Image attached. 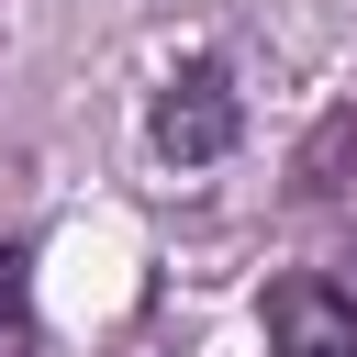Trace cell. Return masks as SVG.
I'll return each mask as SVG.
<instances>
[{
    "label": "cell",
    "instance_id": "cell-1",
    "mask_svg": "<svg viewBox=\"0 0 357 357\" xmlns=\"http://www.w3.org/2000/svg\"><path fill=\"white\" fill-rule=\"evenodd\" d=\"M234 134H245V112H234V78H223L212 56H190V67L156 78V100H145V145H156L167 167H212V156H234Z\"/></svg>",
    "mask_w": 357,
    "mask_h": 357
},
{
    "label": "cell",
    "instance_id": "cell-3",
    "mask_svg": "<svg viewBox=\"0 0 357 357\" xmlns=\"http://www.w3.org/2000/svg\"><path fill=\"white\" fill-rule=\"evenodd\" d=\"M22 301H33V257H22L11 234H0V335L22 324Z\"/></svg>",
    "mask_w": 357,
    "mask_h": 357
},
{
    "label": "cell",
    "instance_id": "cell-2",
    "mask_svg": "<svg viewBox=\"0 0 357 357\" xmlns=\"http://www.w3.org/2000/svg\"><path fill=\"white\" fill-rule=\"evenodd\" d=\"M268 357H357V301L324 279H279L268 301Z\"/></svg>",
    "mask_w": 357,
    "mask_h": 357
}]
</instances>
